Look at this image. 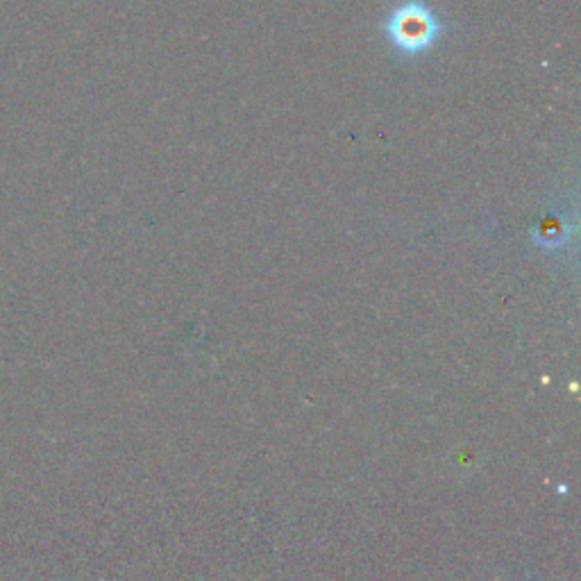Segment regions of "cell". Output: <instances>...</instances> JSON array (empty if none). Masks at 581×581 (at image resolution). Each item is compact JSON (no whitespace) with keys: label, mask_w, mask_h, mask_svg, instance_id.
<instances>
[{"label":"cell","mask_w":581,"mask_h":581,"mask_svg":"<svg viewBox=\"0 0 581 581\" xmlns=\"http://www.w3.org/2000/svg\"><path fill=\"white\" fill-rule=\"evenodd\" d=\"M445 32V23L425 0H402L384 21V35L402 57H420L432 50Z\"/></svg>","instance_id":"obj_1"}]
</instances>
